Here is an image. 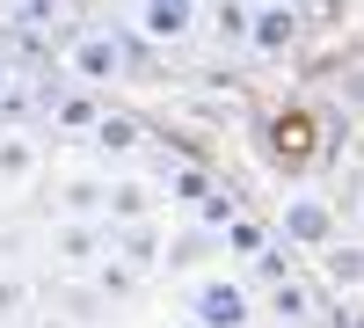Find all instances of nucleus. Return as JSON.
<instances>
[{
    "label": "nucleus",
    "instance_id": "1",
    "mask_svg": "<svg viewBox=\"0 0 364 328\" xmlns=\"http://www.w3.org/2000/svg\"><path fill=\"white\" fill-rule=\"evenodd\" d=\"M190 321H197V328H248V285L204 277V285L190 292Z\"/></svg>",
    "mask_w": 364,
    "mask_h": 328
},
{
    "label": "nucleus",
    "instance_id": "2",
    "mask_svg": "<svg viewBox=\"0 0 364 328\" xmlns=\"http://www.w3.org/2000/svg\"><path fill=\"white\" fill-rule=\"evenodd\" d=\"M117 73H124L117 37H109V29H80V37H73V80L80 88H109Z\"/></svg>",
    "mask_w": 364,
    "mask_h": 328
},
{
    "label": "nucleus",
    "instance_id": "3",
    "mask_svg": "<svg viewBox=\"0 0 364 328\" xmlns=\"http://www.w3.org/2000/svg\"><path fill=\"white\" fill-rule=\"evenodd\" d=\"M277 233H284L291 248H328V241H336V212H328V197H291L284 219H277Z\"/></svg>",
    "mask_w": 364,
    "mask_h": 328
},
{
    "label": "nucleus",
    "instance_id": "4",
    "mask_svg": "<svg viewBox=\"0 0 364 328\" xmlns=\"http://www.w3.org/2000/svg\"><path fill=\"white\" fill-rule=\"evenodd\" d=\"M132 15L146 29V44H182L197 29V0H132Z\"/></svg>",
    "mask_w": 364,
    "mask_h": 328
},
{
    "label": "nucleus",
    "instance_id": "5",
    "mask_svg": "<svg viewBox=\"0 0 364 328\" xmlns=\"http://www.w3.org/2000/svg\"><path fill=\"white\" fill-rule=\"evenodd\" d=\"M248 44L269 51V58L291 51V44H299V8H291V0H262V8L248 15Z\"/></svg>",
    "mask_w": 364,
    "mask_h": 328
},
{
    "label": "nucleus",
    "instance_id": "6",
    "mask_svg": "<svg viewBox=\"0 0 364 328\" xmlns=\"http://www.w3.org/2000/svg\"><path fill=\"white\" fill-rule=\"evenodd\" d=\"M109 248L132 263V270H146V263H161V233L146 226V219H132V226H109Z\"/></svg>",
    "mask_w": 364,
    "mask_h": 328
},
{
    "label": "nucleus",
    "instance_id": "7",
    "mask_svg": "<svg viewBox=\"0 0 364 328\" xmlns=\"http://www.w3.org/2000/svg\"><path fill=\"white\" fill-rule=\"evenodd\" d=\"M321 270H328L336 292H357V285H364V248H357V241H328V248H321Z\"/></svg>",
    "mask_w": 364,
    "mask_h": 328
},
{
    "label": "nucleus",
    "instance_id": "8",
    "mask_svg": "<svg viewBox=\"0 0 364 328\" xmlns=\"http://www.w3.org/2000/svg\"><path fill=\"white\" fill-rule=\"evenodd\" d=\"M95 146H102V154H132V146H139V117L102 110V117H95Z\"/></svg>",
    "mask_w": 364,
    "mask_h": 328
},
{
    "label": "nucleus",
    "instance_id": "9",
    "mask_svg": "<svg viewBox=\"0 0 364 328\" xmlns=\"http://www.w3.org/2000/svg\"><path fill=\"white\" fill-rule=\"evenodd\" d=\"M102 212H109V226H132V219H146V212H154V190H146V183H117Z\"/></svg>",
    "mask_w": 364,
    "mask_h": 328
},
{
    "label": "nucleus",
    "instance_id": "10",
    "mask_svg": "<svg viewBox=\"0 0 364 328\" xmlns=\"http://www.w3.org/2000/svg\"><path fill=\"white\" fill-rule=\"evenodd\" d=\"M219 241H226L233 255H262V248H269V226H262V219H248V212H233V219L219 226Z\"/></svg>",
    "mask_w": 364,
    "mask_h": 328
},
{
    "label": "nucleus",
    "instance_id": "11",
    "mask_svg": "<svg viewBox=\"0 0 364 328\" xmlns=\"http://www.w3.org/2000/svg\"><path fill=\"white\" fill-rule=\"evenodd\" d=\"M95 248H109V226H66L58 233V255L66 263H95Z\"/></svg>",
    "mask_w": 364,
    "mask_h": 328
},
{
    "label": "nucleus",
    "instance_id": "12",
    "mask_svg": "<svg viewBox=\"0 0 364 328\" xmlns=\"http://www.w3.org/2000/svg\"><path fill=\"white\" fill-rule=\"evenodd\" d=\"M204 197H211V175L204 168H168V204H190V212H197Z\"/></svg>",
    "mask_w": 364,
    "mask_h": 328
},
{
    "label": "nucleus",
    "instance_id": "13",
    "mask_svg": "<svg viewBox=\"0 0 364 328\" xmlns=\"http://www.w3.org/2000/svg\"><path fill=\"white\" fill-rule=\"evenodd\" d=\"M211 37L219 44H248V8H240V0H219V8H211Z\"/></svg>",
    "mask_w": 364,
    "mask_h": 328
},
{
    "label": "nucleus",
    "instance_id": "14",
    "mask_svg": "<svg viewBox=\"0 0 364 328\" xmlns=\"http://www.w3.org/2000/svg\"><path fill=\"white\" fill-rule=\"evenodd\" d=\"M29 168H37V146H29V139H0V175H8V183H22Z\"/></svg>",
    "mask_w": 364,
    "mask_h": 328
},
{
    "label": "nucleus",
    "instance_id": "15",
    "mask_svg": "<svg viewBox=\"0 0 364 328\" xmlns=\"http://www.w3.org/2000/svg\"><path fill=\"white\" fill-rule=\"evenodd\" d=\"M204 248H211V233H182V241L168 248V270H190V263H204Z\"/></svg>",
    "mask_w": 364,
    "mask_h": 328
},
{
    "label": "nucleus",
    "instance_id": "16",
    "mask_svg": "<svg viewBox=\"0 0 364 328\" xmlns=\"http://www.w3.org/2000/svg\"><path fill=\"white\" fill-rule=\"evenodd\" d=\"M22 300H29V285L22 277H0V314H22Z\"/></svg>",
    "mask_w": 364,
    "mask_h": 328
},
{
    "label": "nucleus",
    "instance_id": "17",
    "mask_svg": "<svg viewBox=\"0 0 364 328\" xmlns=\"http://www.w3.org/2000/svg\"><path fill=\"white\" fill-rule=\"evenodd\" d=\"M314 8H321V15H343V8H350V0H314Z\"/></svg>",
    "mask_w": 364,
    "mask_h": 328
},
{
    "label": "nucleus",
    "instance_id": "18",
    "mask_svg": "<svg viewBox=\"0 0 364 328\" xmlns=\"http://www.w3.org/2000/svg\"><path fill=\"white\" fill-rule=\"evenodd\" d=\"M350 102H364V73H357V80H350Z\"/></svg>",
    "mask_w": 364,
    "mask_h": 328
},
{
    "label": "nucleus",
    "instance_id": "19",
    "mask_svg": "<svg viewBox=\"0 0 364 328\" xmlns=\"http://www.w3.org/2000/svg\"><path fill=\"white\" fill-rule=\"evenodd\" d=\"M182 328H197V321H182Z\"/></svg>",
    "mask_w": 364,
    "mask_h": 328
},
{
    "label": "nucleus",
    "instance_id": "20",
    "mask_svg": "<svg viewBox=\"0 0 364 328\" xmlns=\"http://www.w3.org/2000/svg\"><path fill=\"white\" fill-rule=\"evenodd\" d=\"M291 8H299V0H291Z\"/></svg>",
    "mask_w": 364,
    "mask_h": 328
}]
</instances>
